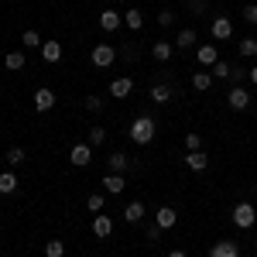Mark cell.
Returning <instances> with one entry per match:
<instances>
[{"label": "cell", "instance_id": "6da1fadb", "mask_svg": "<svg viewBox=\"0 0 257 257\" xmlns=\"http://www.w3.org/2000/svg\"><path fill=\"white\" fill-rule=\"evenodd\" d=\"M155 131H158V127H155V120H151V117H134V120H131L127 138L144 148V144H151V141H155Z\"/></svg>", "mask_w": 257, "mask_h": 257}, {"label": "cell", "instance_id": "7a4b0ae2", "mask_svg": "<svg viewBox=\"0 0 257 257\" xmlns=\"http://www.w3.org/2000/svg\"><path fill=\"white\" fill-rule=\"evenodd\" d=\"M230 216H233V226H240V230H250V226L257 223V209L250 206V202H237Z\"/></svg>", "mask_w": 257, "mask_h": 257}, {"label": "cell", "instance_id": "3957f363", "mask_svg": "<svg viewBox=\"0 0 257 257\" xmlns=\"http://www.w3.org/2000/svg\"><path fill=\"white\" fill-rule=\"evenodd\" d=\"M113 62H117V48L113 45H106V41L103 45H93V65L96 69H110Z\"/></svg>", "mask_w": 257, "mask_h": 257}, {"label": "cell", "instance_id": "277c9868", "mask_svg": "<svg viewBox=\"0 0 257 257\" xmlns=\"http://www.w3.org/2000/svg\"><path fill=\"white\" fill-rule=\"evenodd\" d=\"M99 185H103V192H106V196H120V192L127 189V182H123V175H117V172H106Z\"/></svg>", "mask_w": 257, "mask_h": 257}, {"label": "cell", "instance_id": "5b68a950", "mask_svg": "<svg viewBox=\"0 0 257 257\" xmlns=\"http://www.w3.org/2000/svg\"><path fill=\"white\" fill-rule=\"evenodd\" d=\"M69 161H72L76 168H86V165L93 161V144H76V148L69 151Z\"/></svg>", "mask_w": 257, "mask_h": 257}, {"label": "cell", "instance_id": "8992f818", "mask_svg": "<svg viewBox=\"0 0 257 257\" xmlns=\"http://www.w3.org/2000/svg\"><path fill=\"white\" fill-rule=\"evenodd\" d=\"M209 31H213V38H216V41H230V35H233V21H230V18H213Z\"/></svg>", "mask_w": 257, "mask_h": 257}, {"label": "cell", "instance_id": "52a82bcc", "mask_svg": "<svg viewBox=\"0 0 257 257\" xmlns=\"http://www.w3.org/2000/svg\"><path fill=\"white\" fill-rule=\"evenodd\" d=\"M131 93H134V79H131V76H120V79L110 82V96L113 99H127Z\"/></svg>", "mask_w": 257, "mask_h": 257}, {"label": "cell", "instance_id": "ba28073f", "mask_svg": "<svg viewBox=\"0 0 257 257\" xmlns=\"http://www.w3.org/2000/svg\"><path fill=\"white\" fill-rule=\"evenodd\" d=\"M52 106H55V93H52L48 86L35 89V110H38V113H48Z\"/></svg>", "mask_w": 257, "mask_h": 257}, {"label": "cell", "instance_id": "9c48e42d", "mask_svg": "<svg viewBox=\"0 0 257 257\" xmlns=\"http://www.w3.org/2000/svg\"><path fill=\"white\" fill-rule=\"evenodd\" d=\"M226 103H230V110H247V106H250V93H247V89H240V86H233V89H230V96H226Z\"/></svg>", "mask_w": 257, "mask_h": 257}, {"label": "cell", "instance_id": "30bf717a", "mask_svg": "<svg viewBox=\"0 0 257 257\" xmlns=\"http://www.w3.org/2000/svg\"><path fill=\"white\" fill-rule=\"evenodd\" d=\"M209 257H240V247L233 240H216V243L209 247Z\"/></svg>", "mask_w": 257, "mask_h": 257}, {"label": "cell", "instance_id": "8fae6325", "mask_svg": "<svg viewBox=\"0 0 257 257\" xmlns=\"http://www.w3.org/2000/svg\"><path fill=\"white\" fill-rule=\"evenodd\" d=\"M196 59L202 69H209V65H216L219 62V52H216V45H199L196 48Z\"/></svg>", "mask_w": 257, "mask_h": 257}, {"label": "cell", "instance_id": "7c38bea8", "mask_svg": "<svg viewBox=\"0 0 257 257\" xmlns=\"http://www.w3.org/2000/svg\"><path fill=\"white\" fill-rule=\"evenodd\" d=\"M93 233H96L99 240H106L113 233V219L106 216V213H96V216H93Z\"/></svg>", "mask_w": 257, "mask_h": 257}, {"label": "cell", "instance_id": "4fadbf2b", "mask_svg": "<svg viewBox=\"0 0 257 257\" xmlns=\"http://www.w3.org/2000/svg\"><path fill=\"white\" fill-rule=\"evenodd\" d=\"M120 24H123V21H120V14H117V11H103V14H99V28H103L106 35L120 31Z\"/></svg>", "mask_w": 257, "mask_h": 257}, {"label": "cell", "instance_id": "5bb4252c", "mask_svg": "<svg viewBox=\"0 0 257 257\" xmlns=\"http://www.w3.org/2000/svg\"><path fill=\"white\" fill-rule=\"evenodd\" d=\"M185 168H189V172H206V168H209V158H206L202 151H189V155H185Z\"/></svg>", "mask_w": 257, "mask_h": 257}, {"label": "cell", "instance_id": "9a60e30c", "mask_svg": "<svg viewBox=\"0 0 257 257\" xmlns=\"http://www.w3.org/2000/svg\"><path fill=\"white\" fill-rule=\"evenodd\" d=\"M175 219H178V213L172 209V206H161L158 213H155V223H158L161 230H172V226H175Z\"/></svg>", "mask_w": 257, "mask_h": 257}, {"label": "cell", "instance_id": "2e32d148", "mask_svg": "<svg viewBox=\"0 0 257 257\" xmlns=\"http://www.w3.org/2000/svg\"><path fill=\"white\" fill-rule=\"evenodd\" d=\"M172 52H175L172 41H155V45H151V59H155V62H168V59H172Z\"/></svg>", "mask_w": 257, "mask_h": 257}, {"label": "cell", "instance_id": "e0dca14e", "mask_svg": "<svg viewBox=\"0 0 257 257\" xmlns=\"http://www.w3.org/2000/svg\"><path fill=\"white\" fill-rule=\"evenodd\" d=\"M123 219H127V223H141V219H144V202H141V199L127 202V206H123Z\"/></svg>", "mask_w": 257, "mask_h": 257}, {"label": "cell", "instance_id": "ac0fdd59", "mask_svg": "<svg viewBox=\"0 0 257 257\" xmlns=\"http://www.w3.org/2000/svg\"><path fill=\"white\" fill-rule=\"evenodd\" d=\"M172 96H175V89H172L168 82H155V86H151V99H155V103H168Z\"/></svg>", "mask_w": 257, "mask_h": 257}, {"label": "cell", "instance_id": "d6986e66", "mask_svg": "<svg viewBox=\"0 0 257 257\" xmlns=\"http://www.w3.org/2000/svg\"><path fill=\"white\" fill-rule=\"evenodd\" d=\"M106 165H110V172H117V175H123V172H127V165H131V158H127L123 151H113V155L106 158Z\"/></svg>", "mask_w": 257, "mask_h": 257}, {"label": "cell", "instance_id": "ffe728a7", "mask_svg": "<svg viewBox=\"0 0 257 257\" xmlns=\"http://www.w3.org/2000/svg\"><path fill=\"white\" fill-rule=\"evenodd\" d=\"M18 192V175L14 172H4L0 175V196H14Z\"/></svg>", "mask_w": 257, "mask_h": 257}, {"label": "cell", "instance_id": "44dd1931", "mask_svg": "<svg viewBox=\"0 0 257 257\" xmlns=\"http://www.w3.org/2000/svg\"><path fill=\"white\" fill-rule=\"evenodd\" d=\"M196 41H199V35L192 31V28H182V31H178V38H175V52H178V48H192Z\"/></svg>", "mask_w": 257, "mask_h": 257}, {"label": "cell", "instance_id": "7402d4cb", "mask_svg": "<svg viewBox=\"0 0 257 257\" xmlns=\"http://www.w3.org/2000/svg\"><path fill=\"white\" fill-rule=\"evenodd\" d=\"M41 59L45 62H59L62 59V45L59 41H45V45H41Z\"/></svg>", "mask_w": 257, "mask_h": 257}, {"label": "cell", "instance_id": "603a6c76", "mask_svg": "<svg viewBox=\"0 0 257 257\" xmlns=\"http://www.w3.org/2000/svg\"><path fill=\"white\" fill-rule=\"evenodd\" d=\"M213 86V72H206V69H199L196 76H192V89H199V93H206Z\"/></svg>", "mask_w": 257, "mask_h": 257}, {"label": "cell", "instance_id": "cb8c5ba5", "mask_svg": "<svg viewBox=\"0 0 257 257\" xmlns=\"http://www.w3.org/2000/svg\"><path fill=\"white\" fill-rule=\"evenodd\" d=\"M4 65H7L11 72L24 69V52H7V55H4Z\"/></svg>", "mask_w": 257, "mask_h": 257}, {"label": "cell", "instance_id": "d4e9b609", "mask_svg": "<svg viewBox=\"0 0 257 257\" xmlns=\"http://www.w3.org/2000/svg\"><path fill=\"white\" fill-rule=\"evenodd\" d=\"M123 24H127L131 31H141V24H144V18H141V11H138V7H131V11L123 14Z\"/></svg>", "mask_w": 257, "mask_h": 257}, {"label": "cell", "instance_id": "484cf974", "mask_svg": "<svg viewBox=\"0 0 257 257\" xmlns=\"http://www.w3.org/2000/svg\"><path fill=\"white\" fill-rule=\"evenodd\" d=\"M103 206H106V196L103 192H93V196L86 199V209L89 213H103Z\"/></svg>", "mask_w": 257, "mask_h": 257}, {"label": "cell", "instance_id": "4316f807", "mask_svg": "<svg viewBox=\"0 0 257 257\" xmlns=\"http://www.w3.org/2000/svg\"><path fill=\"white\" fill-rule=\"evenodd\" d=\"M45 257H65V240H48L45 243Z\"/></svg>", "mask_w": 257, "mask_h": 257}, {"label": "cell", "instance_id": "83f0119b", "mask_svg": "<svg viewBox=\"0 0 257 257\" xmlns=\"http://www.w3.org/2000/svg\"><path fill=\"white\" fill-rule=\"evenodd\" d=\"M21 45H24V48H41L45 41H41L38 31H24V35H21Z\"/></svg>", "mask_w": 257, "mask_h": 257}, {"label": "cell", "instance_id": "f1b7e54d", "mask_svg": "<svg viewBox=\"0 0 257 257\" xmlns=\"http://www.w3.org/2000/svg\"><path fill=\"white\" fill-rule=\"evenodd\" d=\"M237 52L243 55V59H254V55H257V41H254V38H243Z\"/></svg>", "mask_w": 257, "mask_h": 257}, {"label": "cell", "instance_id": "f546056e", "mask_svg": "<svg viewBox=\"0 0 257 257\" xmlns=\"http://www.w3.org/2000/svg\"><path fill=\"white\" fill-rule=\"evenodd\" d=\"M185 148H189V151H202V138H199L196 131H189V134H185Z\"/></svg>", "mask_w": 257, "mask_h": 257}, {"label": "cell", "instance_id": "4dcf8cb0", "mask_svg": "<svg viewBox=\"0 0 257 257\" xmlns=\"http://www.w3.org/2000/svg\"><path fill=\"white\" fill-rule=\"evenodd\" d=\"M103 141H106V131H103V127H93V131H89V141H86V144H93V148H99Z\"/></svg>", "mask_w": 257, "mask_h": 257}, {"label": "cell", "instance_id": "1f68e13d", "mask_svg": "<svg viewBox=\"0 0 257 257\" xmlns=\"http://www.w3.org/2000/svg\"><path fill=\"white\" fill-rule=\"evenodd\" d=\"M213 79H230V65H226L223 59H219L216 65H213Z\"/></svg>", "mask_w": 257, "mask_h": 257}, {"label": "cell", "instance_id": "d6a6232c", "mask_svg": "<svg viewBox=\"0 0 257 257\" xmlns=\"http://www.w3.org/2000/svg\"><path fill=\"white\" fill-rule=\"evenodd\" d=\"M24 158H28V155H24V148H11V151H7V161H11V168H14V165H21Z\"/></svg>", "mask_w": 257, "mask_h": 257}, {"label": "cell", "instance_id": "836d02e7", "mask_svg": "<svg viewBox=\"0 0 257 257\" xmlns=\"http://www.w3.org/2000/svg\"><path fill=\"white\" fill-rule=\"evenodd\" d=\"M86 110H89V113H99V110H103V99L99 96H86Z\"/></svg>", "mask_w": 257, "mask_h": 257}, {"label": "cell", "instance_id": "e575fe53", "mask_svg": "<svg viewBox=\"0 0 257 257\" xmlns=\"http://www.w3.org/2000/svg\"><path fill=\"white\" fill-rule=\"evenodd\" d=\"M243 21H247V24H257V4H247V7H243Z\"/></svg>", "mask_w": 257, "mask_h": 257}, {"label": "cell", "instance_id": "d590c367", "mask_svg": "<svg viewBox=\"0 0 257 257\" xmlns=\"http://www.w3.org/2000/svg\"><path fill=\"white\" fill-rule=\"evenodd\" d=\"M206 7H209V0H189V11L192 14H206Z\"/></svg>", "mask_w": 257, "mask_h": 257}, {"label": "cell", "instance_id": "8d00e7d4", "mask_svg": "<svg viewBox=\"0 0 257 257\" xmlns=\"http://www.w3.org/2000/svg\"><path fill=\"white\" fill-rule=\"evenodd\" d=\"M158 24H161V28H172V24H175V14H172V11H161V14H158Z\"/></svg>", "mask_w": 257, "mask_h": 257}, {"label": "cell", "instance_id": "74e56055", "mask_svg": "<svg viewBox=\"0 0 257 257\" xmlns=\"http://www.w3.org/2000/svg\"><path fill=\"white\" fill-rule=\"evenodd\" d=\"M243 76H247V72H243V69H240V65H233V69H230V82H237V79H243Z\"/></svg>", "mask_w": 257, "mask_h": 257}, {"label": "cell", "instance_id": "f35d334b", "mask_svg": "<svg viewBox=\"0 0 257 257\" xmlns=\"http://www.w3.org/2000/svg\"><path fill=\"white\" fill-rule=\"evenodd\" d=\"M247 79H250V86H257V65L250 69V72H247Z\"/></svg>", "mask_w": 257, "mask_h": 257}, {"label": "cell", "instance_id": "ab89813d", "mask_svg": "<svg viewBox=\"0 0 257 257\" xmlns=\"http://www.w3.org/2000/svg\"><path fill=\"white\" fill-rule=\"evenodd\" d=\"M168 257H189L185 250H168Z\"/></svg>", "mask_w": 257, "mask_h": 257}, {"label": "cell", "instance_id": "60d3db41", "mask_svg": "<svg viewBox=\"0 0 257 257\" xmlns=\"http://www.w3.org/2000/svg\"><path fill=\"white\" fill-rule=\"evenodd\" d=\"M254 254H257V243H254Z\"/></svg>", "mask_w": 257, "mask_h": 257}]
</instances>
